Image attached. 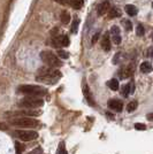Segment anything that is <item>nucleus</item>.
Listing matches in <instances>:
<instances>
[{
  "label": "nucleus",
  "mask_w": 153,
  "mask_h": 154,
  "mask_svg": "<svg viewBox=\"0 0 153 154\" xmlns=\"http://www.w3.org/2000/svg\"><path fill=\"white\" fill-rule=\"evenodd\" d=\"M112 38H113V42H114L116 45H119V44H121V35H114V36H112Z\"/></svg>",
  "instance_id": "nucleus-29"
},
{
  "label": "nucleus",
  "mask_w": 153,
  "mask_h": 154,
  "mask_svg": "<svg viewBox=\"0 0 153 154\" xmlns=\"http://www.w3.org/2000/svg\"><path fill=\"white\" fill-rule=\"evenodd\" d=\"M135 129L143 131V130H145V129H146V125H145L144 123H135Z\"/></svg>",
  "instance_id": "nucleus-30"
},
{
  "label": "nucleus",
  "mask_w": 153,
  "mask_h": 154,
  "mask_svg": "<svg viewBox=\"0 0 153 154\" xmlns=\"http://www.w3.org/2000/svg\"><path fill=\"white\" fill-rule=\"evenodd\" d=\"M99 36H100V32H99V31L96 32V33L93 35V37H92V40H91V44H92V45H95V44L97 43V40L99 39Z\"/></svg>",
  "instance_id": "nucleus-31"
},
{
  "label": "nucleus",
  "mask_w": 153,
  "mask_h": 154,
  "mask_svg": "<svg viewBox=\"0 0 153 154\" xmlns=\"http://www.w3.org/2000/svg\"><path fill=\"white\" fill-rule=\"evenodd\" d=\"M137 107H138V103H137V101H130L127 106V110L129 113H133Z\"/></svg>",
  "instance_id": "nucleus-21"
},
{
  "label": "nucleus",
  "mask_w": 153,
  "mask_h": 154,
  "mask_svg": "<svg viewBox=\"0 0 153 154\" xmlns=\"http://www.w3.org/2000/svg\"><path fill=\"white\" fill-rule=\"evenodd\" d=\"M134 91H135V83L134 82H130V83H128L127 85L123 86V89H122V96L128 97L129 94L134 93Z\"/></svg>",
  "instance_id": "nucleus-13"
},
{
  "label": "nucleus",
  "mask_w": 153,
  "mask_h": 154,
  "mask_svg": "<svg viewBox=\"0 0 153 154\" xmlns=\"http://www.w3.org/2000/svg\"><path fill=\"white\" fill-rule=\"evenodd\" d=\"M120 72H121V78H129V77L134 74V68H133V66L130 64V66L126 67L124 69H121Z\"/></svg>",
  "instance_id": "nucleus-14"
},
{
  "label": "nucleus",
  "mask_w": 153,
  "mask_h": 154,
  "mask_svg": "<svg viewBox=\"0 0 153 154\" xmlns=\"http://www.w3.org/2000/svg\"><path fill=\"white\" fill-rule=\"evenodd\" d=\"M60 77H61L60 71L48 67V68H43L39 70L37 75V81L47 84H55L60 79Z\"/></svg>",
  "instance_id": "nucleus-1"
},
{
  "label": "nucleus",
  "mask_w": 153,
  "mask_h": 154,
  "mask_svg": "<svg viewBox=\"0 0 153 154\" xmlns=\"http://www.w3.org/2000/svg\"><path fill=\"white\" fill-rule=\"evenodd\" d=\"M109 9H111V2L108 0H104L101 4H99V6L97 8V14L99 16H102L107 13Z\"/></svg>",
  "instance_id": "nucleus-9"
},
{
  "label": "nucleus",
  "mask_w": 153,
  "mask_h": 154,
  "mask_svg": "<svg viewBox=\"0 0 153 154\" xmlns=\"http://www.w3.org/2000/svg\"><path fill=\"white\" fill-rule=\"evenodd\" d=\"M101 47L105 52L111 51V39H109V35L107 32L104 33V36L101 37Z\"/></svg>",
  "instance_id": "nucleus-12"
},
{
  "label": "nucleus",
  "mask_w": 153,
  "mask_h": 154,
  "mask_svg": "<svg viewBox=\"0 0 153 154\" xmlns=\"http://www.w3.org/2000/svg\"><path fill=\"white\" fill-rule=\"evenodd\" d=\"M40 59L45 64H47L50 68H59L61 67V60L52 51H43L40 52Z\"/></svg>",
  "instance_id": "nucleus-4"
},
{
  "label": "nucleus",
  "mask_w": 153,
  "mask_h": 154,
  "mask_svg": "<svg viewBox=\"0 0 153 154\" xmlns=\"http://www.w3.org/2000/svg\"><path fill=\"white\" fill-rule=\"evenodd\" d=\"M152 39H153V36H152Z\"/></svg>",
  "instance_id": "nucleus-37"
},
{
  "label": "nucleus",
  "mask_w": 153,
  "mask_h": 154,
  "mask_svg": "<svg viewBox=\"0 0 153 154\" xmlns=\"http://www.w3.org/2000/svg\"><path fill=\"white\" fill-rule=\"evenodd\" d=\"M44 105V100L38 97H26L19 101V106L26 109H36Z\"/></svg>",
  "instance_id": "nucleus-5"
},
{
  "label": "nucleus",
  "mask_w": 153,
  "mask_h": 154,
  "mask_svg": "<svg viewBox=\"0 0 153 154\" xmlns=\"http://www.w3.org/2000/svg\"><path fill=\"white\" fill-rule=\"evenodd\" d=\"M148 57H151V58H153V46L148 50Z\"/></svg>",
  "instance_id": "nucleus-35"
},
{
  "label": "nucleus",
  "mask_w": 153,
  "mask_h": 154,
  "mask_svg": "<svg viewBox=\"0 0 153 154\" xmlns=\"http://www.w3.org/2000/svg\"><path fill=\"white\" fill-rule=\"evenodd\" d=\"M78 24H80V19L75 16V17H74V20H73V22H71V31L74 32V33H76V32H77Z\"/></svg>",
  "instance_id": "nucleus-19"
},
{
  "label": "nucleus",
  "mask_w": 153,
  "mask_h": 154,
  "mask_svg": "<svg viewBox=\"0 0 153 154\" xmlns=\"http://www.w3.org/2000/svg\"><path fill=\"white\" fill-rule=\"evenodd\" d=\"M146 119L148 120V121H153V113L152 114H147Z\"/></svg>",
  "instance_id": "nucleus-34"
},
{
  "label": "nucleus",
  "mask_w": 153,
  "mask_h": 154,
  "mask_svg": "<svg viewBox=\"0 0 153 154\" xmlns=\"http://www.w3.org/2000/svg\"><path fill=\"white\" fill-rule=\"evenodd\" d=\"M111 35L114 36V35H120V28L116 26H113L111 29Z\"/></svg>",
  "instance_id": "nucleus-28"
},
{
  "label": "nucleus",
  "mask_w": 153,
  "mask_h": 154,
  "mask_svg": "<svg viewBox=\"0 0 153 154\" xmlns=\"http://www.w3.org/2000/svg\"><path fill=\"white\" fill-rule=\"evenodd\" d=\"M54 45L55 47H66L69 45V38L67 35H62V36H58L54 39Z\"/></svg>",
  "instance_id": "nucleus-8"
},
{
  "label": "nucleus",
  "mask_w": 153,
  "mask_h": 154,
  "mask_svg": "<svg viewBox=\"0 0 153 154\" xmlns=\"http://www.w3.org/2000/svg\"><path fill=\"white\" fill-rule=\"evenodd\" d=\"M83 94H84V97H85L86 103H89L90 106H95V105H96V103H95V99H93L92 93H91V91H90L88 85H84L83 86Z\"/></svg>",
  "instance_id": "nucleus-11"
},
{
  "label": "nucleus",
  "mask_w": 153,
  "mask_h": 154,
  "mask_svg": "<svg viewBox=\"0 0 153 154\" xmlns=\"http://www.w3.org/2000/svg\"><path fill=\"white\" fill-rule=\"evenodd\" d=\"M60 17H61V22H62L64 24H68L70 22V15L67 13V12H62Z\"/></svg>",
  "instance_id": "nucleus-20"
},
{
  "label": "nucleus",
  "mask_w": 153,
  "mask_h": 154,
  "mask_svg": "<svg viewBox=\"0 0 153 154\" xmlns=\"http://www.w3.org/2000/svg\"><path fill=\"white\" fill-rule=\"evenodd\" d=\"M15 149H16V154H21L23 152L24 147H23V145L20 144L19 141H16V143H15Z\"/></svg>",
  "instance_id": "nucleus-27"
},
{
  "label": "nucleus",
  "mask_w": 153,
  "mask_h": 154,
  "mask_svg": "<svg viewBox=\"0 0 153 154\" xmlns=\"http://www.w3.org/2000/svg\"><path fill=\"white\" fill-rule=\"evenodd\" d=\"M108 107L112 109V110L120 113L122 109H123V103H122L121 100H117V99H112V100L108 103Z\"/></svg>",
  "instance_id": "nucleus-10"
},
{
  "label": "nucleus",
  "mask_w": 153,
  "mask_h": 154,
  "mask_svg": "<svg viewBox=\"0 0 153 154\" xmlns=\"http://www.w3.org/2000/svg\"><path fill=\"white\" fill-rule=\"evenodd\" d=\"M152 69H153L152 64L150 63V62H147V61L142 62V64H140V71H142V72H144V74H148V72H151Z\"/></svg>",
  "instance_id": "nucleus-16"
},
{
  "label": "nucleus",
  "mask_w": 153,
  "mask_h": 154,
  "mask_svg": "<svg viewBox=\"0 0 153 154\" xmlns=\"http://www.w3.org/2000/svg\"><path fill=\"white\" fill-rule=\"evenodd\" d=\"M84 5V0H74V2H73V8L74 9H81Z\"/></svg>",
  "instance_id": "nucleus-23"
},
{
  "label": "nucleus",
  "mask_w": 153,
  "mask_h": 154,
  "mask_svg": "<svg viewBox=\"0 0 153 154\" xmlns=\"http://www.w3.org/2000/svg\"><path fill=\"white\" fill-rule=\"evenodd\" d=\"M20 93L22 94H26L28 97H40L45 96L47 90L43 88V86H39V85H21L17 89Z\"/></svg>",
  "instance_id": "nucleus-3"
},
{
  "label": "nucleus",
  "mask_w": 153,
  "mask_h": 154,
  "mask_svg": "<svg viewBox=\"0 0 153 154\" xmlns=\"http://www.w3.org/2000/svg\"><path fill=\"white\" fill-rule=\"evenodd\" d=\"M42 114L40 110H36V109H21V110H16V112H9L6 115L12 116H27V117H36Z\"/></svg>",
  "instance_id": "nucleus-7"
},
{
  "label": "nucleus",
  "mask_w": 153,
  "mask_h": 154,
  "mask_svg": "<svg viewBox=\"0 0 153 154\" xmlns=\"http://www.w3.org/2000/svg\"><path fill=\"white\" fill-rule=\"evenodd\" d=\"M29 154H43V149L40 147H37V148H35L33 151H31Z\"/></svg>",
  "instance_id": "nucleus-32"
},
{
  "label": "nucleus",
  "mask_w": 153,
  "mask_h": 154,
  "mask_svg": "<svg viewBox=\"0 0 153 154\" xmlns=\"http://www.w3.org/2000/svg\"><path fill=\"white\" fill-rule=\"evenodd\" d=\"M144 32H145L144 26H142V24H138L137 28H136V35H137L138 37H142V36H144Z\"/></svg>",
  "instance_id": "nucleus-25"
},
{
  "label": "nucleus",
  "mask_w": 153,
  "mask_h": 154,
  "mask_svg": "<svg viewBox=\"0 0 153 154\" xmlns=\"http://www.w3.org/2000/svg\"><path fill=\"white\" fill-rule=\"evenodd\" d=\"M9 124L17 128H36L39 124L38 120L33 117H27V116H17L9 120Z\"/></svg>",
  "instance_id": "nucleus-2"
},
{
  "label": "nucleus",
  "mask_w": 153,
  "mask_h": 154,
  "mask_svg": "<svg viewBox=\"0 0 153 154\" xmlns=\"http://www.w3.org/2000/svg\"><path fill=\"white\" fill-rule=\"evenodd\" d=\"M123 23H124V26H127V30H131L133 26H131V23H130L129 21H124Z\"/></svg>",
  "instance_id": "nucleus-33"
},
{
  "label": "nucleus",
  "mask_w": 153,
  "mask_h": 154,
  "mask_svg": "<svg viewBox=\"0 0 153 154\" xmlns=\"http://www.w3.org/2000/svg\"><path fill=\"white\" fill-rule=\"evenodd\" d=\"M126 13H127L129 16H135L136 14L138 13V11H137L136 6H134V5H127V6H126Z\"/></svg>",
  "instance_id": "nucleus-17"
},
{
  "label": "nucleus",
  "mask_w": 153,
  "mask_h": 154,
  "mask_svg": "<svg viewBox=\"0 0 153 154\" xmlns=\"http://www.w3.org/2000/svg\"><path fill=\"white\" fill-rule=\"evenodd\" d=\"M107 85H108L109 89H111V90H113V91H117L119 90V86H120V85H119V81H117V79H115V78L108 81Z\"/></svg>",
  "instance_id": "nucleus-18"
},
{
  "label": "nucleus",
  "mask_w": 153,
  "mask_h": 154,
  "mask_svg": "<svg viewBox=\"0 0 153 154\" xmlns=\"http://www.w3.org/2000/svg\"><path fill=\"white\" fill-rule=\"evenodd\" d=\"M57 154H68V152H67V148H66V145H64V141L59 144V147H58Z\"/></svg>",
  "instance_id": "nucleus-22"
},
{
  "label": "nucleus",
  "mask_w": 153,
  "mask_h": 154,
  "mask_svg": "<svg viewBox=\"0 0 153 154\" xmlns=\"http://www.w3.org/2000/svg\"><path fill=\"white\" fill-rule=\"evenodd\" d=\"M15 136L22 141H31L38 138V132L33 130H16Z\"/></svg>",
  "instance_id": "nucleus-6"
},
{
  "label": "nucleus",
  "mask_w": 153,
  "mask_h": 154,
  "mask_svg": "<svg viewBox=\"0 0 153 154\" xmlns=\"http://www.w3.org/2000/svg\"><path fill=\"white\" fill-rule=\"evenodd\" d=\"M122 15L121 11L119 9V8H116V7H114V8H111L108 11V17L109 19H116V17H120Z\"/></svg>",
  "instance_id": "nucleus-15"
},
{
  "label": "nucleus",
  "mask_w": 153,
  "mask_h": 154,
  "mask_svg": "<svg viewBox=\"0 0 153 154\" xmlns=\"http://www.w3.org/2000/svg\"><path fill=\"white\" fill-rule=\"evenodd\" d=\"M58 55L61 59H68L69 58V53L67 51H64V50H59L58 51Z\"/></svg>",
  "instance_id": "nucleus-26"
},
{
  "label": "nucleus",
  "mask_w": 153,
  "mask_h": 154,
  "mask_svg": "<svg viewBox=\"0 0 153 154\" xmlns=\"http://www.w3.org/2000/svg\"><path fill=\"white\" fill-rule=\"evenodd\" d=\"M152 7H153V2H152Z\"/></svg>",
  "instance_id": "nucleus-36"
},
{
  "label": "nucleus",
  "mask_w": 153,
  "mask_h": 154,
  "mask_svg": "<svg viewBox=\"0 0 153 154\" xmlns=\"http://www.w3.org/2000/svg\"><path fill=\"white\" fill-rule=\"evenodd\" d=\"M55 2L60 4V5H64V6H73V2L74 0H54Z\"/></svg>",
  "instance_id": "nucleus-24"
}]
</instances>
